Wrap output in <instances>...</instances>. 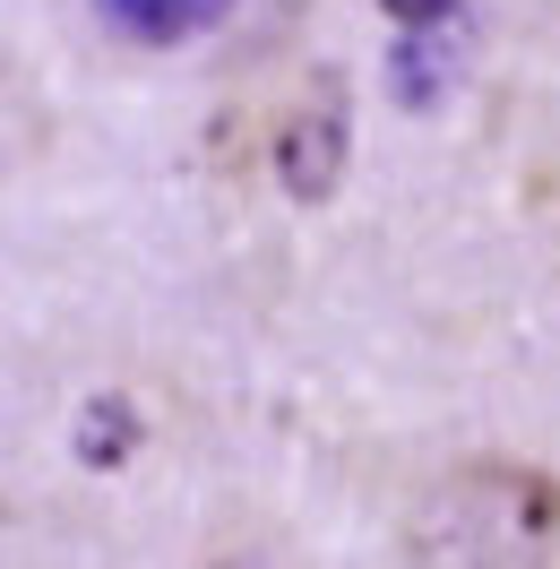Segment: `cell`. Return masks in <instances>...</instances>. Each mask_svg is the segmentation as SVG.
I'll return each instance as SVG.
<instances>
[{"label":"cell","mask_w":560,"mask_h":569,"mask_svg":"<svg viewBox=\"0 0 560 569\" xmlns=\"http://www.w3.org/2000/svg\"><path fill=\"white\" fill-rule=\"evenodd\" d=\"M483 527H500V561L526 552V543H543L560 527V492L543 475H526V466H466L457 475V492L431 509V527H422V552H440V561H483Z\"/></svg>","instance_id":"cell-1"},{"label":"cell","mask_w":560,"mask_h":569,"mask_svg":"<svg viewBox=\"0 0 560 569\" xmlns=\"http://www.w3.org/2000/svg\"><path fill=\"white\" fill-rule=\"evenodd\" d=\"M277 173L302 208L337 190V173H346V104H337V96H328V104H302L277 130Z\"/></svg>","instance_id":"cell-2"},{"label":"cell","mask_w":560,"mask_h":569,"mask_svg":"<svg viewBox=\"0 0 560 569\" xmlns=\"http://www.w3.org/2000/svg\"><path fill=\"white\" fill-rule=\"evenodd\" d=\"M96 9H104L112 36H130V43H190L233 18V0H96Z\"/></svg>","instance_id":"cell-3"},{"label":"cell","mask_w":560,"mask_h":569,"mask_svg":"<svg viewBox=\"0 0 560 569\" xmlns=\"http://www.w3.org/2000/svg\"><path fill=\"white\" fill-rule=\"evenodd\" d=\"M388 18H397V27H414V36H431V27H440V18H449L457 0H380Z\"/></svg>","instance_id":"cell-4"}]
</instances>
